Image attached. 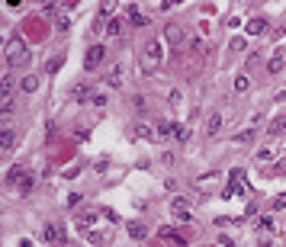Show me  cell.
I'll return each mask as SVG.
<instances>
[{
    "label": "cell",
    "instance_id": "cell-33",
    "mask_svg": "<svg viewBox=\"0 0 286 247\" xmlns=\"http://www.w3.org/2000/svg\"><path fill=\"white\" fill-rule=\"evenodd\" d=\"M161 161H164V164H167V167H170V164H177V157L170 154V151H164V154H161Z\"/></svg>",
    "mask_w": 286,
    "mask_h": 247
},
{
    "label": "cell",
    "instance_id": "cell-16",
    "mask_svg": "<svg viewBox=\"0 0 286 247\" xmlns=\"http://www.w3.org/2000/svg\"><path fill=\"white\" fill-rule=\"evenodd\" d=\"M119 80H123V64H116V68L109 71V74H106V80H103V84H106V87H119Z\"/></svg>",
    "mask_w": 286,
    "mask_h": 247
},
{
    "label": "cell",
    "instance_id": "cell-14",
    "mask_svg": "<svg viewBox=\"0 0 286 247\" xmlns=\"http://www.w3.org/2000/svg\"><path fill=\"white\" fill-rule=\"evenodd\" d=\"M283 64H286L283 52H273V58L267 61V71H270V74H277V71H283Z\"/></svg>",
    "mask_w": 286,
    "mask_h": 247
},
{
    "label": "cell",
    "instance_id": "cell-22",
    "mask_svg": "<svg viewBox=\"0 0 286 247\" xmlns=\"http://www.w3.org/2000/svg\"><path fill=\"white\" fill-rule=\"evenodd\" d=\"M247 87H251V77H247V74H238V77H235V93H245Z\"/></svg>",
    "mask_w": 286,
    "mask_h": 247
},
{
    "label": "cell",
    "instance_id": "cell-19",
    "mask_svg": "<svg viewBox=\"0 0 286 247\" xmlns=\"http://www.w3.org/2000/svg\"><path fill=\"white\" fill-rule=\"evenodd\" d=\"M20 84H23V93H36V90H39V77H32V74H29V77H23Z\"/></svg>",
    "mask_w": 286,
    "mask_h": 247
},
{
    "label": "cell",
    "instance_id": "cell-26",
    "mask_svg": "<svg viewBox=\"0 0 286 247\" xmlns=\"http://www.w3.org/2000/svg\"><path fill=\"white\" fill-rule=\"evenodd\" d=\"M16 113V103L10 100V103H0V116H13Z\"/></svg>",
    "mask_w": 286,
    "mask_h": 247
},
{
    "label": "cell",
    "instance_id": "cell-32",
    "mask_svg": "<svg viewBox=\"0 0 286 247\" xmlns=\"http://www.w3.org/2000/svg\"><path fill=\"white\" fill-rule=\"evenodd\" d=\"M257 247H277V244H273L267 234H261V238H257Z\"/></svg>",
    "mask_w": 286,
    "mask_h": 247
},
{
    "label": "cell",
    "instance_id": "cell-30",
    "mask_svg": "<svg viewBox=\"0 0 286 247\" xmlns=\"http://www.w3.org/2000/svg\"><path fill=\"white\" fill-rule=\"evenodd\" d=\"M273 225H277V222H273V218H270V215H264V218H261V231H270Z\"/></svg>",
    "mask_w": 286,
    "mask_h": 247
},
{
    "label": "cell",
    "instance_id": "cell-23",
    "mask_svg": "<svg viewBox=\"0 0 286 247\" xmlns=\"http://www.w3.org/2000/svg\"><path fill=\"white\" fill-rule=\"evenodd\" d=\"M106 103H109V100H106V93H90V106H93V109H103Z\"/></svg>",
    "mask_w": 286,
    "mask_h": 247
},
{
    "label": "cell",
    "instance_id": "cell-35",
    "mask_svg": "<svg viewBox=\"0 0 286 247\" xmlns=\"http://www.w3.org/2000/svg\"><path fill=\"white\" fill-rule=\"evenodd\" d=\"M113 7H116V3H103V7H100V16H109V13H113Z\"/></svg>",
    "mask_w": 286,
    "mask_h": 247
},
{
    "label": "cell",
    "instance_id": "cell-28",
    "mask_svg": "<svg viewBox=\"0 0 286 247\" xmlns=\"http://www.w3.org/2000/svg\"><path fill=\"white\" fill-rule=\"evenodd\" d=\"M158 138H170V122H161V125H158Z\"/></svg>",
    "mask_w": 286,
    "mask_h": 247
},
{
    "label": "cell",
    "instance_id": "cell-8",
    "mask_svg": "<svg viewBox=\"0 0 286 247\" xmlns=\"http://www.w3.org/2000/svg\"><path fill=\"white\" fill-rule=\"evenodd\" d=\"M164 39H167L170 45H184V39H186V32H184V26H177V23H170L167 29H164Z\"/></svg>",
    "mask_w": 286,
    "mask_h": 247
},
{
    "label": "cell",
    "instance_id": "cell-20",
    "mask_svg": "<svg viewBox=\"0 0 286 247\" xmlns=\"http://www.w3.org/2000/svg\"><path fill=\"white\" fill-rule=\"evenodd\" d=\"M87 93H90V90H87V84H78L74 90H71V100L81 103V100H87Z\"/></svg>",
    "mask_w": 286,
    "mask_h": 247
},
{
    "label": "cell",
    "instance_id": "cell-25",
    "mask_svg": "<svg viewBox=\"0 0 286 247\" xmlns=\"http://www.w3.org/2000/svg\"><path fill=\"white\" fill-rule=\"evenodd\" d=\"M55 26H58V32H64V29L71 26V16H68V13H61L58 19H55Z\"/></svg>",
    "mask_w": 286,
    "mask_h": 247
},
{
    "label": "cell",
    "instance_id": "cell-9",
    "mask_svg": "<svg viewBox=\"0 0 286 247\" xmlns=\"http://www.w3.org/2000/svg\"><path fill=\"white\" fill-rule=\"evenodd\" d=\"M13 87H16L13 74H3V77H0V103H10V100H13Z\"/></svg>",
    "mask_w": 286,
    "mask_h": 247
},
{
    "label": "cell",
    "instance_id": "cell-15",
    "mask_svg": "<svg viewBox=\"0 0 286 247\" xmlns=\"http://www.w3.org/2000/svg\"><path fill=\"white\" fill-rule=\"evenodd\" d=\"M125 231H129L135 241H142V238L148 234V228H145V225H139V222H129V225H125Z\"/></svg>",
    "mask_w": 286,
    "mask_h": 247
},
{
    "label": "cell",
    "instance_id": "cell-4",
    "mask_svg": "<svg viewBox=\"0 0 286 247\" xmlns=\"http://www.w3.org/2000/svg\"><path fill=\"white\" fill-rule=\"evenodd\" d=\"M103 58H106V48L103 45H90L87 48V58H84V71H97L103 64Z\"/></svg>",
    "mask_w": 286,
    "mask_h": 247
},
{
    "label": "cell",
    "instance_id": "cell-2",
    "mask_svg": "<svg viewBox=\"0 0 286 247\" xmlns=\"http://www.w3.org/2000/svg\"><path fill=\"white\" fill-rule=\"evenodd\" d=\"M158 61H161V42H158V39H148V45H145V61H142V68H145V71H155Z\"/></svg>",
    "mask_w": 286,
    "mask_h": 247
},
{
    "label": "cell",
    "instance_id": "cell-27",
    "mask_svg": "<svg viewBox=\"0 0 286 247\" xmlns=\"http://www.w3.org/2000/svg\"><path fill=\"white\" fill-rule=\"evenodd\" d=\"M270 206H273V212H283V209H286V193H283V196H277Z\"/></svg>",
    "mask_w": 286,
    "mask_h": 247
},
{
    "label": "cell",
    "instance_id": "cell-29",
    "mask_svg": "<svg viewBox=\"0 0 286 247\" xmlns=\"http://www.w3.org/2000/svg\"><path fill=\"white\" fill-rule=\"evenodd\" d=\"M87 238H90V244H100V247H103V244H106V238H103V234H100V231H90V234H87Z\"/></svg>",
    "mask_w": 286,
    "mask_h": 247
},
{
    "label": "cell",
    "instance_id": "cell-5",
    "mask_svg": "<svg viewBox=\"0 0 286 247\" xmlns=\"http://www.w3.org/2000/svg\"><path fill=\"white\" fill-rule=\"evenodd\" d=\"M222 122H225V116L222 113H209V119H206V138H219V132H222Z\"/></svg>",
    "mask_w": 286,
    "mask_h": 247
},
{
    "label": "cell",
    "instance_id": "cell-6",
    "mask_svg": "<svg viewBox=\"0 0 286 247\" xmlns=\"http://www.w3.org/2000/svg\"><path fill=\"white\" fill-rule=\"evenodd\" d=\"M20 145V132L16 129H0V151H13Z\"/></svg>",
    "mask_w": 286,
    "mask_h": 247
},
{
    "label": "cell",
    "instance_id": "cell-12",
    "mask_svg": "<svg viewBox=\"0 0 286 247\" xmlns=\"http://www.w3.org/2000/svg\"><path fill=\"white\" fill-rule=\"evenodd\" d=\"M170 138H174V141H180V145H184V141L190 138V129H186L184 122H170Z\"/></svg>",
    "mask_w": 286,
    "mask_h": 247
},
{
    "label": "cell",
    "instance_id": "cell-13",
    "mask_svg": "<svg viewBox=\"0 0 286 247\" xmlns=\"http://www.w3.org/2000/svg\"><path fill=\"white\" fill-rule=\"evenodd\" d=\"M42 241H61V228L52 225V222H45L42 225Z\"/></svg>",
    "mask_w": 286,
    "mask_h": 247
},
{
    "label": "cell",
    "instance_id": "cell-36",
    "mask_svg": "<svg viewBox=\"0 0 286 247\" xmlns=\"http://www.w3.org/2000/svg\"><path fill=\"white\" fill-rule=\"evenodd\" d=\"M0 42H3V39H0Z\"/></svg>",
    "mask_w": 286,
    "mask_h": 247
},
{
    "label": "cell",
    "instance_id": "cell-18",
    "mask_svg": "<svg viewBox=\"0 0 286 247\" xmlns=\"http://www.w3.org/2000/svg\"><path fill=\"white\" fill-rule=\"evenodd\" d=\"M135 138H148V141H151V138H158V135H155L151 125H135Z\"/></svg>",
    "mask_w": 286,
    "mask_h": 247
},
{
    "label": "cell",
    "instance_id": "cell-11",
    "mask_svg": "<svg viewBox=\"0 0 286 247\" xmlns=\"http://www.w3.org/2000/svg\"><path fill=\"white\" fill-rule=\"evenodd\" d=\"M158 238H161V241H167V244H174V247H184V244H186V238H184V234L170 231V228H161V231H158Z\"/></svg>",
    "mask_w": 286,
    "mask_h": 247
},
{
    "label": "cell",
    "instance_id": "cell-3",
    "mask_svg": "<svg viewBox=\"0 0 286 247\" xmlns=\"http://www.w3.org/2000/svg\"><path fill=\"white\" fill-rule=\"evenodd\" d=\"M170 212H174V218H177V222H193L190 199H184V196H174V199H170Z\"/></svg>",
    "mask_w": 286,
    "mask_h": 247
},
{
    "label": "cell",
    "instance_id": "cell-1",
    "mask_svg": "<svg viewBox=\"0 0 286 247\" xmlns=\"http://www.w3.org/2000/svg\"><path fill=\"white\" fill-rule=\"evenodd\" d=\"M3 52H7V61H10V68H20V64H26V61H29V48H26V42L20 39V36L7 39Z\"/></svg>",
    "mask_w": 286,
    "mask_h": 247
},
{
    "label": "cell",
    "instance_id": "cell-34",
    "mask_svg": "<svg viewBox=\"0 0 286 247\" xmlns=\"http://www.w3.org/2000/svg\"><path fill=\"white\" fill-rule=\"evenodd\" d=\"M132 106H135V109L142 113V109H145V100H142V96H132Z\"/></svg>",
    "mask_w": 286,
    "mask_h": 247
},
{
    "label": "cell",
    "instance_id": "cell-21",
    "mask_svg": "<svg viewBox=\"0 0 286 247\" xmlns=\"http://www.w3.org/2000/svg\"><path fill=\"white\" fill-rule=\"evenodd\" d=\"M32 186H36V177H32V173H26V177L23 180H20V193H32Z\"/></svg>",
    "mask_w": 286,
    "mask_h": 247
},
{
    "label": "cell",
    "instance_id": "cell-10",
    "mask_svg": "<svg viewBox=\"0 0 286 247\" xmlns=\"http://www.w3.org/2000/svg\"><path fill=\"white\" fill-rule=\"evenodd\" d=\"M286 132V116H277V119H270V125H267V138H273L277 141L280 135Z\"/></svg>",
    "mask_w": 286,
    "mask_h": 247
},
{
    "label": "cell",
    "instance_id": "cell-24",
    "mask_svg": "<svg viewBox=\"0 0 286 247\" xmlns=\"http://www.w3.org/2000/svg\"><path fill=\"white\" fill-rule=\"evenodd\" d=\"M106 29H109V36H123L125 23H123V19H109V26H106Z\"/></svg>",
    "mask_w": 286,
    "mask_h": 247
},
{
    "label": "cell",
    "instance_id": "cell-7",
    "mask_svg": "<svg viewBox=\"0 0 286 247\" xmlns=\"http://www.w3.org/2000/svg\"><path fill=\"white\" fill-rule=\"evenodd\" d=\"M245 29H247V36H264V32L270 29V23H267L264 16H251V19L245 23Z\"/></svg>",
    "mask_w": 286,
    "mask_h": 247
},
{
    "label": "cell",
    "instance_id": "cell-17",
    "mask_svg": "<svg viewBox=\"0 0 286 247\" xmlns=\"http://www.w3.org/2000/svg\"><path fill=\"white\" fill-rule=\"evenodd\" d=\"M254 138H257L254 129H241L238 135H235V141H238V145H247V141H254Z\"/></svg>",
    "mask_w": 286,
    "mask_h": 247
},
{
    "label": "cell",
    "instance_id": "cell-31",
    "mask_svg": "<svg viewBox=\"0 0 286 247\" xmlns=\"http://www.w3.org/2000/svg\"><path fill=\"white\" fill-rule=\"evenodd\" d=\"M245 48H247L245 39H232V52H245Z\"/></svg>",
    "mask_w": 286,
    "mask_h": 247
}]
</instances>
